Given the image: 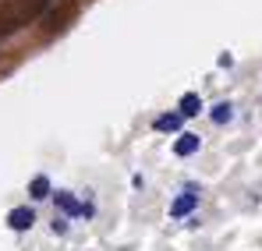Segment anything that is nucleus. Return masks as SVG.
<instances>
[{
    "label": "nucleus",
    "mask_w": 262,
    "mask_h": 251,
    "mask_svg": "<svg viewBox=\"0 0 262 251\" xmlns=\"http://www.w3.org/2000/svg\"><path fill=\"white\" fill-rule=\"evenodd\" d=\"M199 110H202V99H199L195 92H184V96H181V110H177V113H181V117H195Z\"/></svg>",
    "instance_id": "nucleus-5"
},
{
    "label": "nucleus",
    "mask_w": 262,
    "mask_h": 251,
    "mask_svg": "<svg viewBox=\"0 0 262 251\" xmlns=\"http://www.w3.org/2000/svg\"><path fill=\"white\" fill-rule=\"evenodd\" d=\"M181 113H163V117H156V131H181Z\"/></svg>",
    "instance_id": "nucleus-6"
},
{
    "label": "nucleus",
    "mask_w": 262,
    "mask_h": 251,
    "mask_svg": "<svg viewBox=\"0 0 262 251\" xmlns=\"http://www.w3.org/2000/svg\"><path fill=\"white\" fill-rule=\"evenodd\" d=\"M199 145H202L199 134H181V138L174 142V152L177 156H191V152H199Z\"/></svg>",
    "instance_id": "nucleus-4"
},
{
    "label": "nucleus",
    "mask_w": 262,
    "mask_h": 251,
    "mask_svg": "<svg viewBox=\"0 0 262 251\" xmlns=\"http://www.w3.org/2000/svg\"><path fill=\"white\" fill-rule=\"evenodd\" d=\"M195 206H199V191H184V195H177L174 202H170V216L174 219H184Z\"/></svg>",
    "instance_id": "nucleus-1"
},
{
    "label": "nucleus",
    "mask_w": 262,
    "mask_h": 251,
    "mask_svg": "<svg viewBox=\"0 0 262 251\" xmlns=\"http://www.w3.org/2000/svg\"><path fill=\"white\" fill-rule=\"evenodd\" d=\"M57 206L68 212V216H92V206H85V202H75L68 191H57Z\"/></svg>",
    "instance_id": "nucleus-2"
},
{
    "label": "nucleus",
    "mask_w": 262,
    "mask_h": 251,
    "mask_svg": "<svg viewBox=\"0 0 262 251\" xmlns=\"http://www.w3.org/2000/svg\"><path fill=\"white\" fill-rule=\"evenodd\" d=\"M29 191H32V198H46V195H50V180H46L43 173H39V177H32Z\"/></svg>",
    "instance_id": "nucleus-7"
},
{
    "label": "nucleus",
    "mask_w": 262,
    "mask_h": 251,
    "mask_svg": "<svg viewBox=\"0 0 262 251\" xmlns=\"http://www.w3.org/2000/svg\"><path fill=\"white\" fill-rule=\"evenodd\" d=\"M7 223H11V230H29V226L36 223V212L32 209H11Z\"/></svg>",
    "instance_id": "nucleus-3"
},
{
    "label": "nucleus",
    "mask_w": 262,
    "mask_h": 251,
    "mask_svg": "<svg viewBox=\"0 0 262 251\" xmlns=\"http://www.w3.org/2000/svg\"><path fill=\"white\" fill-rule=\"evenodd\" d=\"M230 117H234V110H230V106H227V103H220L216 110H213V121H216V124H227V121H230Z\"/></svg>",
    "instance_id": "nucleus-8"
}]
</instances>
